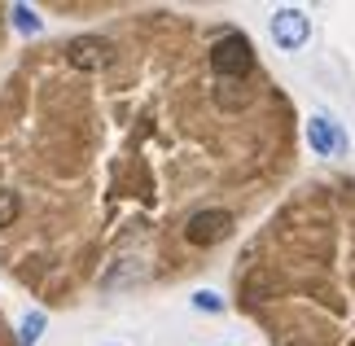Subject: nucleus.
Returning <instances> with one entry per match:
<instances>
[{"label": "nucleus", "instance_id": "1a4fd4ad", "mask_svg": "<svg viewBox=\"0 0 355 346\" xmlns=\"http://www.w3.org/2000/svg\"><path fill=\"white\" fill-rule=\"evenodd\" d=\"M193 307L207 311V315H215V311H224V298L215 294V289H198V294H193Z\"/></svg>", "mask_w": 355, "mask_h": 346}, {"label": "nucleus", "instance_id": "f257e3e1", "mask_svg": "<svg viewBox=\"0 0 355 346\" xmlns=\"http://www.w3.org/2000/svg\"><path fill=\"white\" fill-rule=\"evenodd\" d=\"M211 66H215V75H224V79H245L254 71V53H250V40L245 35H224V40H215V49H211Z\"/></svg>", "mask_w": 355, "mask_h": 346}, {"label": "nucleus", "instance_id": "7ed1b4c3", "mask_svg": "<svg viewBox=\"0 0 355 346\" xmlns=\"http://www.w3.org/2000/svg\"><path fill=\"white\" fill-rule=\"evenodd\" d=\"M307 145L316 149L320 158H347V132L343 123L329 114H311L307 119Z\"/></svg>", "mask_w": 355, "mask_h": 346}, {"label": "nucleus", "instance_id": "423d86ee", "mask_svg": "<svg viewBox=\"0 0 355 346\" xmlns=\"http://www.w3.org/2000/svg\"><path fill=\"white\" fill-rule=\"evenodd\" d=\"M44 315H40V311H26L22 315V325H18V346H35L40 338H44Z\"/></svg>", "mask_w": 355, "mask_h": 346}, {"label": "nucleus", "instance_id": "20e7f679", "mask_svg": "<svg viewBox=\"0 0 355 346\" xmlns=\"http://www.w3.org/2000/svg\"><path fill=\"white\" fill-rule=\"evenodd\" d=\"M228 232H233V215L228 211H193L189 224H184V237L193 245H215V241H224Z\"/></svg>", "mask_w": 355, "mask_h": 346}, {"label": "nucleus", "instance_id": "0eeeda50", "mask_svg": "<svg viewBox=\"0 0 355 346\" xmlns=\"http://www.w3.org/2000/svg\"><path fill=\"white\" fill-rule=\"evenodd\" d=\"M13 26H18L22 35H35V31H40L35 9H31V5H13Z\"/></svg>", "mask_w": 355, "mask_h": 346}, {"label": "nucleus", "instance_id": "6e6552de", "mask_svg": "<svg viewBox=\"0 0 355 346\" xmlns=\"http://www.w3.org/2000/svg\"><path fill=\"white\" fill-rule=\"evenodd\" d=\"M18 211H22L18 193H13V189H0V228L13 224V219H18Z\"/></svg>", "mask_w": 355, "mask_h": 346}, {"label": "nucleus", "instance_id": "39448f33", "mask_svg": "<svg viewBox=\"0 0 355 346\" xmlns=\"http://www.w3.org/2000/svg\"><path fill=\"white\" fill-rule=\"evenodd\" d=\"M71 62L75 66H84V71H101V66H110L114 62V44L110 40H101V35H84V40H75L71 49Z\"/></svg>", "mask_w": 355, "mask_h": 346}, {"label": "nucleus", "instance_id": "f03ea898", "mask_svg": "<svg viewBox=\"0 0 355 346\" xmlns=\"http://www.w3.org/2000/svg\"><path fill=\"white\" fill-rule=\"evenodd\" d=\"M268 31H272V40H277V49L294 53V49H303V44H307V35H311V18H307L303 9H277V13H272V22H268Z\"/></svg>", "mask_w": 355, "mask_h": 346}]
</instances>
